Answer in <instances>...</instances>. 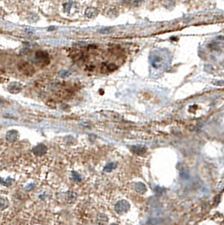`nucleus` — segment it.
Here are the masks:
<instances>
[{
  "instance_id": "1",
  "label": "nucleus",
  "mask_w": 224,
  "mask_h": 225,
  "mask_svg": "<svg viewBox=\"0 0 224 225\" xmlns=\"http://www.w3.org/2000/svg\"><path fill=\"white\" fill-rule=\"evenodd\" d=\"M35 61L38 65H41V66L47 65L50 62L49 56L47 54V52L44 51H39L35 54Z\"/></svg>"
},
{
  "instance_id": "2",
  "label": "nucleus",
  "mask_w": 224,
  "mask_h": 225,
  "mask_svg": "<svg viewBox=\"0 0 224 225\" xmlns=\"http://www.w3.org/2000/svg\"><path fill=\"white\" fill-rule=\"evenodd\" d=\"M18 68H19V70L23 74H25L26 76H31L33 73H35L34 68L29 62H20L18 65Z\"/></svg>"
},
{
  "instance_id": "3",
  "label": "nucleus",
  "mask_w": 224,
  "mask_h": 225,
  "mask_svg": "<svg viewBox=\"0 0 224 225\" xmlns=\"http://www.w3.org/2000/svg\"><path fill=\"white\" fill-rule=\"evenodd\" d=\"M23 89V86L19 82H13L9 83V85L8 86V90L11 94H18L20 93Z\"/></svg>"
},
{
  "instance_id": "4",
  "label": "nucleus",
  "mask_w": 224,
  "mask_h": 225,
  "mask_svg": "<svg viewBox=\"0 0 224 225\" xmlns=\"http://www.w3.org/2000/svg\"><path fill=\"white\" fill-rule=\"evenodd\" d=\"M209 46L210 48L214 50L224 49V37H222V36L217 37Z\"/></svg>"
},
{
  "instance_id": "5",
  "label": "nucleus",
  "mask_w": 224,
  "mask_h": 225,
  "mask_svg": "<svg viewBox=\"0 0 224 225\" xmlns=\"http://www.w3.org/2000/svg\"><path fill=\"white\" fill-rule=\"evenodd\" d=\"M20 137V133L16 130H9L6 133V140L9 143H14Z\"/></svg>"
},
{
  "instance_id": "6",
  "label": "nucleus",
  "mask_w": 224,
  "mask_h": 225,
  "mask_svg": "<svg viewBox=\"0 0 224 225\" xmlns=\"http://www.w3.org/2000/svg\"><path fill=\"white\" fill-rule=\"evenodd\" d=\"M33 151V154H35L36 156H42L44 154L46 153V151H47V148H46V145H44L42 143H41V144H38V145H36L35 148L32 149Z\"/></svg>"
},
{
  "instance_id": "7",
  "label": "nucleus",
  "mask_w": 224,
  "mask_h": 225,
  "mask_svg": "<svg viewBox=\"0 0 224 225\" xmlns=\"http://www.w3.org/2000/svg\"><path fill=\"white\" fill-rule=\"evenodd\" d=\"M63 8H64V11L65 13H67V14H72V13H75V12L78 9V6L75 3H72V2H68V3H66L65 4L63 5Z\"/></svg>"
},
{
  "instance_id": "8",
  "label": "nucleus",
  "mask_w": 224,
  "mask_h": 225,
  "mask_svg": "<svg viewBox=\"0 0 224 225\" xmlns=\"http://www.w3.org/2000/svg\"><path fill=\"white\" fill-rule=\"evenodd\" d=\"M99 11L97 9L94 8V7H89L86 9V10L84 12V15L88 18V19H93L94 17H96L98 15Z\"/></svg>"
},
{
  "instance_id": "9",
  "label": "nucleus",
  "mask_w": 224,
  "mask_h": 225,
  "mask_svg": "<svg viewBox=\"0 0 224 225\" xmlns=\"http://www.w3.org/2000/svg\"><path fill=\"white\" fill-rule=\"evenodd\" d=\"M152 65H153V68H161V67L163 66V64H164V59L161 57H159V56H157V57H153V59L152 60Z\"/></svg>"
},
{
  "instance_id": "10",
  "label": "nucleus",
  "mask_w": 224,
  "mask_h": 225,
  "mask_svg": "<svg viewBox=\"0 0 224 225\" xmlns=\"http://www.w3.org/2000/svg\"><path fill=\"white\" fill-rule=\"evenodd\" d=\"M9 205V202L8 201V199L4 197L0 198V211H4L5 210Z\"/></svg>"
},
{
  "instance_id": "11",
  "label": "nucleus",
  "mask_w": 224,
  "mask_h": 225,
  "mask_svg": "<svg viewBox=\"0 0 224 225\" xmlns=\"http://www.w3.org/2000/svg\"><path fill=\"white\" fill-rule=\"evenodd\" d=\"M67 201H68L69 202H75V200H76L77 194L75 192L70 191V192H67Z\"/></svg>"
},
{
  "instance_id": "12",
  "label": "nucleus",
  "mask_w": 224,
  "mask_h": 225,
  "mask_svg": "<svg viewBox=\"0 0 224 225\" xmlns=\"http://www.w3.org/2000/svg\"><path fill=\"white\" fill-rule=\"evenodd\" d=\"M72 177H73V180L77 182H79V181H81V177L77 173V172H72Z\"/></svg>"
},
{
  "instance_id": "13",
  "label": "nucleus",
  "mask_w": 224,
  "mask_h": 225,
  "mask_svg": "<svg viewBox=\"0 0 224 225\" xmlns=\"http://www.w3.org/2000/svg\"><path fill=\"white\" fill-rule=\"evenodd\" d=\"M111 31V29L110 28H103L102 30H99V32L102 34H108Z\"/></svg>"
},
{
  "instance_id": "14",
  "label": "nucleus",
  "mask_w": 224,
  "mask_h": 225,
  "mask_svg": "<svg viewBox=\"0 0 224 225\" xmlns=\"http://www.w3.org/2000/svg\"><path fill=\"white\" fill-rule=\"evenodd\" d=\"M112 169H113V164H109V165H108L104 168V171L109 172V171H110Z\"/></svg>"
},
{
  "instance_id": "15",
  "label": "nucleus",
  "mask_w": 224,
  "mask_h": 225,
  "mask_svg": "<svg viewBox=\"0 0 224 225\" xmlns=\"http://www.w3.org/2000/svg\"><path fill=\"white\" fill-rule=\"evenodd\" d=\"M135 1H136V2H140L141 0H135Z\"/></svg>"
}]
</instances>
